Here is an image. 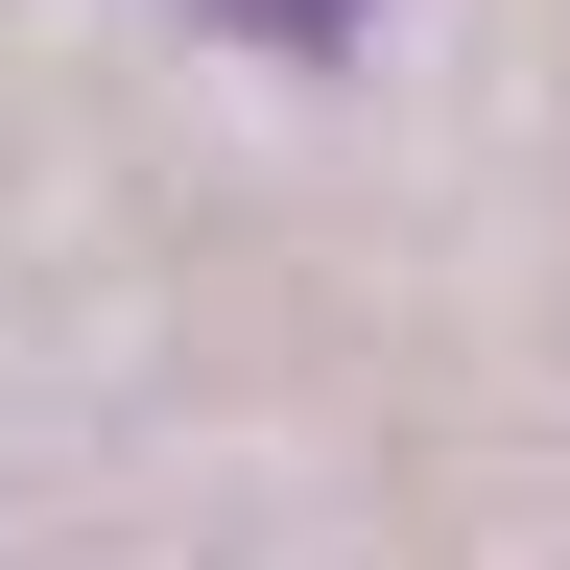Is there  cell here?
<instances>
[{
    "instance_id": "obj_1",
    "label": "cell",
    "mask_w": 570,
    "mask_h": 570,
    "mask_svg": "<svg viewBox=\"0 0 570 570\" xmlns=\"http://www.w3.org/2000/svg\"><path fill=\"white\" fill-rule=\"evenodd\" d=\"M214 24H262V48H356L381 0H214Z\"/></svg>"
}]
</instances>
